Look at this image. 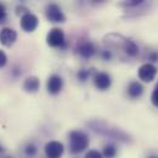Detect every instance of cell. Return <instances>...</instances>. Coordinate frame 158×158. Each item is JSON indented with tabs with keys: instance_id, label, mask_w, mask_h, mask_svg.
<instances>
[{
	"instance_id": "cell-13",
	"label": "cell",
	"mask_w": 158,
	"mask_h": 158,
	"mask_svg": "<svg viewBox=\"0 0 158 158\" xmlns=\"http://www.w3.org/2000/svg\"><path fill=\"white\" fill-rule=\"evenodd\" d=\"M143 93V86L139 81H132L127 86V94L131 98H139Z\"/></svg>"
},
{
	"instance_id": "cell-7",
	"label": "cell",
	"mask_w": 158,
	"mask_h": 158,
	"mask_svg": "<svg viewBox=\"0 0 158 158\" xmlns=\"http://www.w3.org/2000/svg\"><path fill=\"white\" fill-rule=\"evenodd\" d=\"M63 86H64V81H63V77L60 75L53 74L47 80V91L52 96L59 94L61 92V89H63Z\"/></svg>"
},
{
	"instance_id": "cell-21",
	"label": "cell",
	"mask_w": 158,
	"mask_h": 158,
	"mask_svg": "<svg viewBox=\"0 0 158 158\" xmlns=\"http://www.w3.org/2000/svg\"><path fill=\"white\" fill-rule=\"evenodd\" d=\"M125 1V5L127 6H137L140 4H142L145 0H124Z\"/></svg>"
},
{
	"instance_id": "cell-23",
	"label": "cell",
	"mask_w": 158,
	"mask_h": 158,
	"mask_svg": "<svg viewBox=\"0 0 158 158\" xmlns=\"http://www.w3.org/2000/svg\"><path fill=\"white\" fill-rule=\"evenodd\" d=\"M2 152H4V148H2V146L0 145V153H2Z\"/></svg>"
},
{
	"instance_id": "cell-5",
	"label": "cell",
	"mask_w": 158,
	"mask_h": 158,
	"mask_svg": "<svg viewBox=\"0 0 158 158\" xmlns=\"http://www.w3.org/2000/svg\"><path fill=\"white\" fill-rule=\"evenodd\" d=\"M38 25H40V19L35 14H32L31 11H28L21 16L20 26L25 32H28V33L35 32L37 30Z\"/></svg>"
},
{
	"instance_id": "cell-1",
	"label": "cell",
	"mask_w": 158,
	"mask_h": 158,
	"mask_svg": "<svg viewBox=\"0 0 158 158\" xmlns=\"http://www.w3.org/2000/svg\"><path fill=\"white\" fill-rule=\"evenodd\" d=\"M88 125L91 126V129L94 132H97L99 135H103V136H107V137H110V139H115V140H119V141H124V142L130 141L129 135H126L120 129H117V127H113V126L108 125L104 121L94 120V121H91Z\"/></svg>"
},
{
	"instance_id": "cell-19",
	"label": "cell",
	"mask_w": 158,
	"mask_h": 158,
	"mask_svg": "<svg viewBox=\"0 0 158 158\" xmlns=\"http://www.w3.org/2000/svg\"><path fill=\"white\" fill-rule=\"evenodd\" d=\"M151 102H152V104L155 107L158 108V85L155 87V89H153V92L151 94Z\"/></svg>"
},
{
	"instance_id": "cell-17",
	"label": "cell",
	"mask_w": 158,
	"mask_h": 158,
	"mask_svg": "<svg viewBox=\"0 0 158 158\" xmlns=\"http://www.w3.org/2000/svg\"><path fill=\"white\" fill-rule=\"evenodd\" d=\"M89 75H91V71L89 70L82 69V70H80L79 73H77V79L83 82V81H86V80L89 77Z\"/></svg>"
},
{
	"instance_id": "cell-16",
	"label": "cell",
	"mask_w": 158,
	"mask_h": 158,
	"mask_svg": "<svg viewBox=\"0 0 158 158\" xmlns=\"http://www.w3.org/2000/svg\"><path fill=\"white\" fill-rule=\"evenodd\" d=\"M25 153H26L27 156H30V157H33V156L37 153V147H36L33 143H28V145L26 146V148H25Z\"/></svg>"
},
{
	"instance_id": "cell-18",
	"label": "cell",
	"mask_w": 158,
	"mask_h": 158,
	"mask_svg": "<svg viewBox=\"0 0 158 158\" xmlns=\"http://www.w3.org/2000/svg\"><path fill=\"white\" fill-rule=\"evenodd\" d=\"M85 158H103V156H102V153L98 152L97 150H91V151H88V152L86 153Z\"/></svg>"
},
{
	"instance_id": "cell-24",
	"label": "cell",
	"mask_w": 158,
	"mask_h": 158,
	"mask_svg": "<svg viewBox=\"0 0 158 158\" xmlns=\"http://www.w3.org/2000/svg\"><path fill=\"white\" fill-rule=\"evenodd\" d=\"M150 158H157V157H150Z\"/></svg>"
},
{
	"instance_id": "cell-20",
	"label": "cell",
	"mask_w": 158,
	"mask_h": 158,
	"mask_svg": "<svg viewBox=\"0 0 158 158\" xmlns=\"http://www.w3.org/2000/svg\"><path fill=\"white\" fill-rule=\"evenodd\" d=\"M6 64H7V55L5 54V52L0 50V69H2Z\"/></svg>"
},
{
	"instance_id": "cell-2",
	"label": "cell",
	"mask_w": 158,
	"mask_h": 158,
	"mask_svg": "<svg viewBox=\"0 0 158 158\" xmlns=\"http://www.w3.org/2000/svg\"><path fill=\"white\" fill-rule=\"evenodd\" d=\"M89 145V140L86 132L81 130H74L69 134V150L73 155L83 152Z\"/></svg>"
},
{
	"instance_id": "cell-3",
	"label": "cell",
	"mask_w": 158,
	"mask_h": 158,
	"mask_svg": "<svg viewBox=\"0 0 158 158\" xmlns=\"http://www.w3.org/2000/svg\"><path fill=\"white\" fill-rule=\"evenodd\" d=\"M45 17L48 21L53 23H64L66 21V16L61 7L56 4H48L45 7Z\"/></svg>"
},
{
	"instance_id": "cell-14",
	"label": "cell",
	"mask_w": 158,
	"mask_h": 158,
	"mask_svg": "<svg viewBox=\"0 0 158 158\" xmlns=\"http://www.w3.org/2000/svg\"><path fill=\"white\" fill-rule=\"evenodd\" d=\"M117 155V148L114 145L109 143V145H106L104 148H103V153L102 156L104 158H114Z\"/></svg>"
},
{
	"instance_id": "cell-6",
	"label": "cell",
	"mask_w": 158,
	"mask_h": 158,
	"mask_svg": "<svg viewBox=\"0 0 158 158\" xmlns=\"http://www.w3.org/2000/svg\"><path fill=\"white\" fill-rule=\"evenodd\" d=\"M137 75L139 79L143 82H152L157 75V68L151 63H146L139 68Z\"/></svg>"
},
{
	"instance_id": "cell-8",
	"label": "cell",
	"mask_w": 158,
	"mask_h": 158,
	"mask_svg": "<svg viewBox=\"0 0 158 158\" xmlns=\"http://www.w3.org/2000/svg\"><path fill=\"white\" fill-rule=\"evenodd\" d=\"M44 152L48 158H60L64 153V145L59 141H49L44 146Z\"/></svg>"
},
{
	"instance_id": "cell-12",
	"label": "cell",
	"mask_w": 158,
	"mask_h": 158,
	"mask_svg": "<svg viewBox=\"0 0 158 158\" xmlns=\"http://www.w3.org/2000/svg\"><path fill=\"white\" fill-rule=\"evenodd\" d=\"M22 87H23V89H25L26 92H28V93H36L40 87V79L36 77V76H30V77H27V79L25 80Z\"/></svg>"
},
{
	"instance_id": "cell-11",
	"label": "cell",
	"mask_w": 158,
	"mask_h": 158,
	"mask_svg": "<svg viewBox=\"0 0 158 158\" xmlns=\"http://www.w3.org/2000/svg\"><path fill=\"white\" fill-rule=\"evenodd\" d=\"M17 40V33L14 28H10V27H5L0 31V43L6 47V48H10L14 45V43Z\"/></svg>"
},
{
	"instance_id": "cell-4",
	"label": "cell",
	"mask_w": 158,
	"mask_h": 158,
	"mask_svg": "<svg viewBox=\"0 0 158 158\" xmlns=\"http://www.w3.org/2000/svg\"><path fill=\"white\" fill-rule=\"evenodd\" d=\"M47 44L52 48H63L65 45V35L61 28L54 27L47 35Z\"/></svg>"
},
{
	"instance_id": "cell-22",
	"label": "cell",
	"mask_w": 158,
	"mask_h": 158,
	"mask_svg": "<svg viewBox=\"0 0 158 158\" xmlns=\"http://www.w3.org/2000/svg\"><path fill=\"white\" fill-rule=\"evenodd\" d=\"M92 1H93V2H103L104 0H92Z\"/></svg>"
},
{
	"instance_id": "cell-10",
	"label": "cell",
	"mask_w": 158,
	"mask_h": 158,
	"mask_svg": "<svg viewBox=\"0 0 158 158\" xmlns=\"http://www.w3.org/2000/svg\"><path fill=\"white\" fill-rule=\"evenodd\" d=\"M93 83H94V86L99 91H107L112 86V77H110L109 74L103 73V71H99V73L94 74Z\"/></svg>"
},
{
	"instance_id": "cell-15",
	"label": "cell",
	"mask_w": 158,
	"mask_h": 158,
	"mask_svg": "<svg viewBox=\"0 0 158 158\" xmlns=\"http://www.w3.org/2000/svg\"><path fill=\"white\" fill-rule=\"evenodd\" d=\"M7 19V10L4 2L0 1V23H4Z\"/></svg>"
},
{
	"instance_id": "cell-9",
	"label": "cell",
	"mask_w": 158,
	"mask_h": 158,
	"mask_svg": "<svg viewBox=\"0 0 158 158\" xmlns=\"http://www.w3.org/2000/svg\"><path fill=\"white\" fill-rule=\"evenodd\" d=\"M76 53L79 54L81 58L89 59V58H92L96 54V47L89 40H82V42L77 43Z\"/></svg>"
}]
</instances>
